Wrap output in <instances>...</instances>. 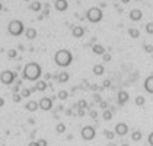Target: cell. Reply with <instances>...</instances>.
Returning <instances> with one entry per match:
<instances>
[{
	"label": "cell",
	"instance_id": "2",
	"mask_svg": "<svg viewBox=\"0 0 153 146\" xmlns=\"http://www.w3.org/2000/svg\"><path fill=\"white\" fill-rule=\"evenodd\" d=\"M94 73L95 74H102V73H104V66H102V64H95Z\"/></svg>",
	"mask_w": 153,
	"mask_h": 146
},
{
	"label": "cell",
	"instance_id": "1",
	"mask_svg": "<svg viewBox=\"0 0 153 146\" xmlns=\"http://www.w3.org/2000/svg\"><path fill=\"white\" fill-rule=\"evenodd\" d=\"M144 91H146L147 94L153 95V74L146 77V80H144Z\"/></svg>",
	"mask_w": 153,
	"mask_h": 146
}]
</instances>
